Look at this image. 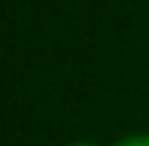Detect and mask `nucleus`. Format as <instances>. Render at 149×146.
<instances>
[{
    "label": "nucleus",
    "mask_w": 149,
    "mask_h": 146,
    "mask_svg": "<svg viewBox=\"0 0 149 146\" xmlns=\"http://www.w3.org/2000/svg\"><path fill=\"white\" fill-rule=\"evenodd\" d=\"M113 146H149V134H134V137H125V140L113 143Z\"/></svg>",
    "instance_id": "nucleus-1"
},
{
    "label": "nucleus",
    "mask_w": 149,
    "mask_h": 146,
    "mask_svg": "<svg viewBox=\"0 0 149 146\" xmlns=\"http://www.w3.org/2000/svg\"><path fill=\"white\" fill-rule=\"evenodd\" d=\"M70 146H97V143H88V140H79V143H70Z\"/></svg>",
    "instance_id": "nucleus-2"
}]
</instances>
